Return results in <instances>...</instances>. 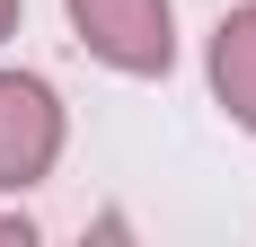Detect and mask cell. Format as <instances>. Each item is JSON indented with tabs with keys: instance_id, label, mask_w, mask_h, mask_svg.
Wrapping results in <instances>:
<instances>
[{
	"instance_id": "cell-1",
	"label": "cell",
	"mask_w": 256,
	"mask_h": 247,
	"mask_svg": "<svg viewBox=\"0 0 256 247\" xmlns=\"http://www.w3.org/2000/svg\"><path fill=\"white\" fill-rule=\"evenodd\" d=\"M71 26H80V44L98 53L106 71L150 80V71L177 62V18H168V0H71Z\"/></svg>"
},
{
	"instance_id": "cell-2",
	"label": "cell",
	"mask_w": 256,
	"mask_h": 247,
	"mask_svg": "<svg viewBox=\"0 0 256 247\" xmlns=\"http://www.w3.org/2000/svg\"><path fill=\"white\" fill-rule=\"evenodd\" d=\"M62 159V106H53L44 80L0 71V194H18Z\"/></svg>"
},
{
	"instance_id": "cell-3",
	"label": "cell",
	"mask_w": 256,
	"mask_h": 247,
	"mask_svg": "<svg viewBox=\"0 0 256 247\" xmlns=\"http://www.w3.org/2000/svg\"><path fill=\"white\" fill-rule=\"evenodd\" d=\"M212 88H221V106L256 132V0L212 26Z\"/></svg>"
},
{
	"instance_id": "cell-4",
	"label": "cell",
	"mask_w": 256,
	"mask_h": 247,
	"mask_svg": "<svg viewBox=\"0 0 256 247\" xmlns=\"http://www.w3.org/2000/svg\"><path fill=\"white\" fill-rule=\"evenodd\" d=\"M0 238H18V247L36 238V230H26V212H0Z\"/></svg>"
},
{
	"instance_id": "cell-5",
	"label": "cell",
	"mask_w": 256,
	"mask_h": 247,
	"mask_svg": "<svg viewBox=\"0 0 256 247\" xmlns=\"http://www.w3.org/2000/svg\"><path fill=\"white\" fill-rule=\"evenodd\" d=\"M9 26H18V0H0V36H9Z\"/></svg>"
}]
</instances>
